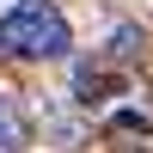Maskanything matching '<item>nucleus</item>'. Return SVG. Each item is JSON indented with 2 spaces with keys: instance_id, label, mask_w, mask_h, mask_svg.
I'll return each instance as SVG.
<instances>
[{
  "instance_id": "nucleus-1",
  "label": "nucleus",
  "mask_w": 153,
  "mask_h": 153,
  "mask_svg": "<svg viewBox=\"0 0 153 153\" xmlns=\"http://www.w3.org/2000/svg\"><path fill=\"white\" fill-rule=\"evenodd\" d=\"M0 49L25 55V61H55L74 49V31H68L55 0H12L0 12Z\"/></svg>"
},
{
  "instance_id": "nucleus-2",
  "label": "nucleus",
  "mask_w": 153,
  "mask_h": 153,
  "mask_svg": "<svg viewBox=\"0 0 153 153\" xmlns=\"http://www.w3.org/2000/svg\"><path fill=\"white\" fill-rule=\"evenodd\" d=\"M19 135H25L19 98H12V92H0V147H19Z\"/></svg>"
}]
</instances>
